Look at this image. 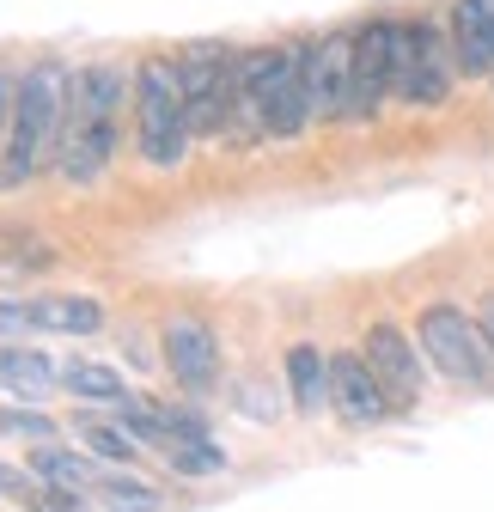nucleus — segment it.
Instances as JSON below:
<instances>
[{"label":"nucleus","instance_id":"nucleus-1","mask_svg":"<svg viewBox=\"0 0 494 512\" xmlns=\"http://www.w3.org/2000/svg\"><path fill=\"white\" fill-rule=\"evenodd\" d=\"M312 122L305 98V43L299 49H257L238 61V116H232V147L257 141H293Z\"/></svg>","mask_w":494,"mask_h":512},{"label":"nucleus","instance_id":"nucleus-2","mask_svg":"<svg viewBox=\"0 0 494 512\" xmlns=\"http://www.w3.org/2000/svg\"><path fill=\"white\" fill-rule=\"evenodd\" d=\"M122 86L129 74L98 61L80 68L68 86V116H61V147H55V171L68 183H98L110 153H116V110H122Z\"/></svg>","mask_w":494,"mask_h":512},{"label":"nucleus","instance_id":"nucleus-3","mask_svg":"<svg viewBox=\"0 0 494 512\" xmlns=\"http://www.w3.org/2000/svg\"><path fill=\"white\" fill-rule=\"evenodd\" d=\"M68 74L55 61H37V68L19 80V98H13V128H7V147H0V189H19L31 183L55 147H61V116H68Z\"/></svg>","mask_w":494,"mask_h":512},{"label":"nucleus","instance_id":"nucleus-4","mask_svg":"<svg viewBox=\"0 0 494 512\" xmlns=\"http://www.w3.org/2000/svg\"><path fill=\"white\" fill-rule=\"evenodd\" d=\"M190 104H183V74L171 55H147L135 68V153L153 171H171L190 153Z\"/></svg>","mask_w":494,"mask_h":512},{"label":"nucleus","instance_id":"nucleus-5","mask_svg":"<svg viewBox=\"0 0 494 512\" xmlns=\"http://www.w3.org/2000/svg\"><path fill=\"white\" fill-rule=\"evenodd\" d=\"M415 342L452 384H464V391H494V348H488L482 324L464 305H452V299L421 305L415 311Z\"/></svg>","mask_w":494,"mask_h":512},{"label":"nucleus","instance_id":"nucleus-6","mask_svg":"<svg viewBox=\"0 0 494 512\" xmlns=\"http://www.w3.org/2000/svg\"><path fill=\"white\" fill-rule=\"evenodd\" d=\"M238 61L220 43H196L183 49L177 74H183V104H190V128L196 135H232V116H238Z\"/></svg>","mask_w":494,"mask_h":512},{"label":"nucleus","instance_id":"nucleus-7","mask_svg":"<svg viewBox=\"0 0 494 512\" xmlns=\"http://www.w3.org/2000/svg\"><path fill=\"white\" fill-rule=\"evenodd\" d=\"M452 74H458L452 37H446L434 19L403 25V37H397V98H403V104H421V110H434V104L452 98Z\"/></svg>","mask_w":494,"mask_h":512},{"label":"nucleus","instance_id":"nucleus-8","mask_svg":"<svg viewBox=\"0 0 494 512\" xmlns=\"http://www.w3.org/2000/svg\"><path fill=\"white\" fill-rule=\"evenodd\" d=\"M366 366L379 372V384H385V397L397 403V409H415L421 397H427V354H421V342L409 336V330H397V324H373L366 330Z\"/></svg>","mask_w":494,"mask_h":512},{"label":"nucleus","instance_id":"nucleus-9","mask_svg":"<svg viewBox=\"0 0 494 512\" xmlns=\"http://www.w3.org/2000/svg\"><path fill=\"white\" fill-rule=\"evenodd\" d=\"M305 98L318 122L354 116V37H318L305 43Z\"/></svg>","mask_w":494,"mask_h":512},{"label":"nucleus","instance_id":"nucleus-10","mask_svg":"<svg viewBox=\"0 0 494 512\" xmlns=\"http://www.w3.org/2000/svg\"><path fill=\"white\" fill-rule=\"evenodd\" d=\"M397 19H373L354 37V116H379L385 98H397Z\"/></svg>","mask_w":494,"mask_h":512},{"label":"nucleus","instance_id":"nucleus-11","mask_svg":"<svg viewBox=\"0 0 494 512\" xmlns=\"http://www.w3.org/2000/svg\"><path fill=\"white\" fill-rule=\"evenodd\" d=\"M159 348H165V366H171V378L183 384V391H196V397L214 391V378H220V336L208 324H196V317H171Z\"/></svg>","mask_w":494,"mask_h":512},{"label":"nucleus","instance_id":"nucleus-12","mask_svg":"<svg viewBox=\"0 0 494 512\" xmlns=\"http://www.w3.org/2000/svg\"><path fill=\"white\" fill-rule=\"evenodd\" d=\"M330 403L354 427H373V421L397 415V403L385 397V384H379L373 366H366V354H330Z\"/></svg>","mask_w":494,"mask_h":512},{"label":"nucleus","instance_id":"nucleus-13","mask_svg":"<svg viewBox=\"0 0 494 512\" xmlns=\"http://www.w3.org/2000/svg\"><path fill=\"white\" fill-rule=\"evenodd\" d=\"M452 55L458 74L494 80V0H458L452 7Z\"/></svg>","mask_w":494,"mask_h":512},{"label":"nucleus","instance_id":"nucleus-14","mask_svg":"<svg viewBox=\"0 0 494 512\" xmlns=\"http://www.w3.org/2000/svg\"><path fill=\"white\" fill-rule=\"evenodd\" d=\"M55 378H61V366L49 354H37V348H0V391H13L19 403L37 409L55 391Z\"/></svg>","mask_w":494,"mask_h":512},{"label":"nucleus","instance_id":"nucleus-15","mask_svg":"<svg viewBox=\"0 0 494 512\" xmlns=\"http://www.w3.org/2000/svg\"><path fill=\"white\" fill-rule=\"evenodd\" d=\"M287 391L299 415H318L330 403V354H318L312 342H293L287 348Z\"/></svg>","mask_w":494,"mask_h":512},{"label":"nucleus","instance_id":"nucleus-16","mask_svg":"<svg viewBox=\"0 0 494 512\" xmlns=\"http://www.w3.org/2000/svg\"><path fill=\"white\" fill-rule=\"evenodd\" d=\"M31 476L61 488V494H92L98 488V470L86 452H68V445H31Z\"/></svg>","mask_w":494,"mask_h":512},{"label":"nucleus","instance_id":"nucleus-17","mask_svg":"<svg viewBox=\"0 0 494 512\" xmlns=\"http://www.w3.org/2000/svg\"><path fill=\"white\" fill-rule=\"evenodd\" d=\"M31 324L55 330V336H92L104 324V311L92 299H74V293H43V299H31Z\"/></svg>","mask_w":494,"mask_h":512},{"label":"nucleus","instance_id":"nucleus-18","mask_svg":"<svg viewBox=\"0 0 494 512\" xmlns=\"http://www.w3.org/2000/svg\"><path fill=\"white\" fill-rule=\"evenodd\" d=\"M61 391H74L80 403H135L129 397V384H122V372L116 366H98V360H68L61 366Z\"/></svg>","mask_w":494,"mask_h":512},{"label":"nucleus","instance_id":"nucleus-19","mask_svg":"<svg viewBox=\"0 0 494 512\" xmlns=\"http://www.w3.org/2000/svg\"><path fill=\"white\" fill-rule=\"evenodd\" d=\"M98 500H104V512H153L159 506V494L153 488H141L135 476H98V488H92Z\"/></svg>","mask_w":494,"mask_h":512},{"label":"nucleus","instance_id":"nucleus-20","mask_svg":"<svg viewBox=\"0 0 494 512\" xmlns=\"http://www.w3.org/2000/svg\"><path fill=\"white\" fill-rule=\"evenodd\" d=\"M55 421L43 409H25V403H7L0 409V439H25V445H49Z\"/></svg>","mask_w":494,"mask_h":512},{"label":"nucleus","instance_id":"nucleus-21","mask_svg":"<svg viewBox=\"0 0 494 512\" xmlns=\"http://www.w3.org/2000/svg\"><path fill=\"white\" fill-rule=\"evenodd\" d=\"M80 433H86V452L92 458H110V464H135V452H141L122 427H104V421H86Z\"/></svg>","mask_w":494,"mask_h":512},{"label":"nucleus","instance_id":"nucleus-22","mask_svg":"<svg viewBox=\"0 0 494 512\" xmlns=\"http://www.w3.org/2000/svg\"><path fill=\"white\" fill-rule=\"evenodd\" d=\"M25 330H37L31 324V305L25 299H0V336H25Z\"/></svg>","mask_w":494,"mask_h":512},{"label":"nucleus","instance_id":"nucleus-23","mask_svg":"<svg viewBox=\"0 0 494 512\" xmlns=\"http://www.w3.org/2000/svg\"><path fill=\"white\" fill-rule=\"evenodd\" d=\"M13 98H19V86L0 74V147H7V128H13Z\"/></svg>","mask_w":494,"mask_h":512},{"label":"nucleus","instance_id":"nucleus-24","mask_svg":"<svg viewBox=\"0 0 494 512\" xmlns=\"http://www.w3.org/2000/svg\"><path fill=\"white\" fill-rule=\"evenodd\" d=\"M476 324H482V336H488V348H494V293L482 299V311H476Z\"/></svg>","mask_w":494,"mask_h":512}]
</instances>
